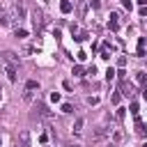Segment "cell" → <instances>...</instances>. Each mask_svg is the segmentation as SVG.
Instances as JSON below:
<instances>
[{"label":"cell","mask_w":147,"mask_h":147,"mask_svg":"<svg viewBox=\"0 0 147 147\" xmlns=\"http://www.w3.org/2000/svg\"><path fill=\"white\" fill-rule=\"evenodd\" d=\"M2 60H5L9 67H18V57H16V53H11V51H5V53H2Z\"/></svg>","instance_id":"1"},{"label":"cell","mask_w":147,"mask_h":147,"mask_svg":"<svg viewBox=\"0 0 147 147\" xmlns=\"http://www.w3.org/2000/svg\"><path fill=\"white\" fill-rule=\"evenodd\" d=\"M34 115L37 117H51V110L46 103H34Z\"/></svg>","instance_id":"2"},{"label":"cell","mask_w":147,"mask_h":147,"mask_svg":"<svg viewBox=\"0 0 147 147\" xmlns=\"http://www.w3.org/2000/svg\"><path fill=\"white\" fill-rule=\"evenodd\" d=\"M16 147H30V131H21L18 133V145Z\"/></svg>","instance_id":"3"},{"label":"cell","mask_w":147,"mask_h":147,"mask_svg":"<svg viewBox=\"0 0 147 147\" xmlns=\"http://www.w3.org/2000/svg\"><path fill=\"white\" fill-rule=\"evenodd\" d=\"M103 138H106V129H103V126H99V129L92 133V142H101Z\"/></svg>","instance_id":"4"},{"label":"cell","mask_w":147,"mask_h":147,"mask_svg":"<svg viewBox=\"0 0 147 147\" xmlns=\"http://www.w3.org/2000/svg\"><path fill=\"white\" fill-rule=\"evenodd\" d=\"M117 18H119L117 14H110V21H108V28H110L113 32H117V30H119V21H117Z\"/></svg>","instance_id":"5"},{"label":"cell","mask_w":147,"mask_h":147,"mask_svg":"<svg viewBox=\"0 0 147 147\" xmlns=\"http://www.w3.org/2000/svg\"><path fill=\"white\" fill-rule=\"evenodd\" d=\"M145 46H147V41H145V37H140L138 39V53H136L138 57H145Z\"/></svg>","instance_id":"6"},{"label":"cell","mask_w":147,"mask_h":147,"mask_svg":"<svg viewBox=\"0 0 147 147\" xmlns=\"http://www.w3.org/2000/svg\"><path fill=\"white\" fill-rule=\"evenodd\" d=\"M71 9H74V5H71L69 0H62V2H60V11H62V14H69Z\"/></svg>","instance_id":"7"},{"label":"cell","mask_w":147,"mask_h":147,"mask_svg":"<svg viewBox=\"0 0 147 147\" xmlns=\"http://www.w3.org/2000/svg\"><path fill=\"white\" fill-rule=\"evenodd\" d=\"M32 21H34V25H41V23H44V14L34 9V11H32Z\"/></svg>","instance_id":"8"},{"label":"cell","mask_w":147,"mask_h":147,"mask_svg":"<svg viewBox=\"0 0 147 147\" xmlns=\"http://www.w3.org/2000/svg\"><path fill=\"white\" fill-rule=\"evenodd\" d=\"M83 126H85V119H83V117H78V119H76V124H74V131H76V133H80V131H83Z\"/></svg>","instance_id":"9"},{"label":"cell","mask_w":147,"mask_h":147,"mask_svg":"<svg viewBox=\"0 0 147 147\" xmlns=\"http://www.w3.org/2000/svg\"><path fill=\"white\" fill-rule=\"evenodd\" d=\"M136 131H138L140 136H145V124H142V119H140V117H136Z\"/></svg>","instance_id":"10"},{"label":"cell","mask_w":147,"mask_h":147,"mask_svg":"<svg viewBox=\"0 0 147 147\" xmlns=\"http://www.w3.org/2000/svg\"><path fill=\"white\" fill-rule=\"evenodd\" d=\"M136 80H138L140 85H147V74H145V71H138V74H136Z\"/></svg>","instance_id":"11"},{"label":"cell","mask_w":147,"mask_h":147,"mask_svg":"<svg viewBox=\"0 0 147 147\" xmlns=\"http://www.w3.org/2000/svg\"><path fill=\"white\" fill-rule=\"evenodd\" d=\"M14 34H16V39H25V37H28V30H23V28H16V32H14Z\"/></svg>","instance_id":"12"},{"label":"cell","mask_w":147,"mask_h":147,"mask_svg":"<svg viewBox=\"0 0 147 147\" xmlns=\"http://www.w3.org/2000/svg\"><path fill=\"white\" fill-rule=\"evenodd\" d=\"M7 76H9V80L14 83V80H16V67H7Z\"/></svg>","instance_id":"13"},{"label":"cell","mask_w":147,"mask_h":147,"mask_svg":"<svg viewBox=\"0 0 147 147\" xmlns=\"http://www.w3.org/2000/svg\"><path fill=\"white\" fill-rule=\"evenodd\" d=\"M71 74H74V76H85V71H83V67H80V64H76V67L71 69Z\"/></svg>","instance_id":"14"},{"label":"cell","mask_w":147,"mask_h":147,"mask_svg":"<svg viewBox=\"0 0 147 147\" xmlns=\"http://www.w3.org/2000/svg\"><path fill=\"white\" fill-rule=\"evenodd\" d=\"M115 76H117V71H115V69H113V67H110V69H108V71H106V80H108V83H110V80H113V78H115Z\"/></svg>","instance_id":"15"},{"label":"cell","mask_w":147,"mask_h":147,"mask_svg":"<svg viewBox=\"0 0 147 147\" xmlns=\"http://www.w3.org/2000/svg\"><path fill=\"white\" fill-rule=\"evenodd\" d=\"M87 37H90V34H87V32H78V34H76V37H74V39H76V41H85V39H87Z\"/></svg>","instance_id":"16"},{"label":"cell","mask_w":147,"mask_h":147,"mask_svg":"<svg viewBox=\"0 0 147 147\" xmlns=\"http://www.w3.org/2000/svg\"><path fill=\"white\" fill-rule=\"evenodd\" d=\"M62 113H67V115L74 113V106H71V103H62Z\"/></svg>","instance_id":"17"},{"label":"cell","mask_w":147,"mask_h":147,"mask_svg":"<svg viewBox=\"0 0 147 147\" xmlns=\"http://www.w3.org/2000/svg\"><path fill=\"white\" fill-rule=\"evenodd\" d=\"M28 90H39V83L37 80H28Z\"/></svg>","instance_id":"18"},{"label":"cell","mask_w":147,"mask_h":147,"mask_svg":"<svg viewBox=\"0 0 147 147\" xmlns=\"http://www.w3.org/2000/svg\"><path fill=\"white\" fill-rule=\"evenodd\" d=\"M51 101L57 103V101H60V92H51Z\"/></svg>","instance_id":"19"},{"label":"cell","mask_w":147,"mask_h":147,"mask_svg":"<svg viewBox=\"0 0 147 147\" xmlns=\"http://www.w3.org/2000/svg\"><path fill=\"white\" fill-rule=\"evenodd\" d=\"M113 140L119 142V140H122V131H115V133H113Z\"/></svg>","instance_id":"20"},{"label":"cell","mask_w":147,"mask_h":147,"mask_svg":"<svg viewBox=\"0 0 147 147\" xmlns=\"http://www.w3.org/2000/svg\"><path fill=\"white\" fill-rule=\"evenodd\" d=\"M90 5H92V9H99L101 7V0H90Z\"/></svg>","instance_id":"21"},{"label":"cell","mask_w":147,"mask_h":147,"mask_svg":"<svg viewBox=\"0 0 147 147\" xmlns=\"http://www.w3.org/2000/svg\"><path fill=\"white\" fill-rule=\"evenodd\" d=\"M119 99H122V96H119V94H117V92H115V94H113V96H110V101H113V103H119Z\"/></svg>","instance_id":"22"},{"label":"cell","mask_w":147,"mask_h":147,"mask_svg":"<svg viewBox=\"0 0 147 147\" xmlns=\"http://www.w3.org/2000/svg\"><path fill=\"white\" fill-rule=\"evenodd\" d=\"M87 103H90V106H96V103H99V99H96V96H90V99H87Z\"/></svg>","instance_id":"23"},{"label":"cell","mask_w":147,"mask_h":147,"mask_svg":"<svg viewBox=\"0 0 147 147\" xmlns=\"http://www.w3.org/2000/svg\"><path fill=\"white\" fill-rule=\"evenodd\" d=\"M131 113H133V117H138V103H131Z\"/></svg>","instance_id":"24"},{"label":"cell","mask_w":147,"mask_h":147,"mask_svg":"<svg viewBox=\"0 0 147 147\" xmlns=\"http://www.w3.org/2000/svg\"><path fill=\"white\" fill-rule=\"evenodd\" d=\"M85 57H87V53H85V51H78V60H80V62H83V60H85Z\"/></svg>","instance_id":"25"},{"label":"cell","mask_w":147,"mask_h":147,"mask_svg":"<svg viewBox=\"0 0 147 147\" xmlns=\"http://www.w3.org/2000/svg\"><path fill=\"white\" fill-rule=\"evenodd\" d=\"M101 57H103V60H110V53H108V51L103 48V51H101Z\"/></svg>","instance_id":"26"},{"label":"cell","mask_w":147,"mask_h":147,"mask_svg":"<svg viewBox=\"0 0 147 147\" xmlns=\"http://www.w3.org/2000/svg\"><path fill=\"white\" fill-rule=\"evenodd\" d=\"M122 5H124L126 9H131V7H133V5H131V0H122Z\"/></svg>","instance_id":"27"},{"label":"cell","mask_w":147,"mask_h":147,"mask_svg":"<svg viewBox=\"0 0 147 147\" xmlns=\"http://www.w3.org/2000/svg\"><path fill=\"white\" fill-rule=\"evenodd\" d=\"M142 99H145V101H147V85H145V87H142Z\"/></svg>","instance_id":"28"},{"label":"cell","mask_w":147,"mask_h":147,"mask_svg":"<svg viewBox=\"0 0 147 147\" xmlns=\"http://www.w3.org/2000/svg\"><path fill=\"white\" fill-rule=\"evenodd\" d=\"M138 5H142V7H145V5H147V0H138Z\"/></svg>","instance_id":"29"},{"label":"cell","mask_w":147,"mask_h":147,"mask_svg":"<svg viewBox=\"0 0 147 147\" xmlns=\"http://www.w3.org/2000/svg\"><path fill=\"white\" fill-rule=\"evenodd\" d=\"M108 147H117V145H108Z\"/></svg>","instance_id":"30"},{"label":"cell","mask_w":147,"mask_h":147,"mask_svg":"<svg viewBox=\"0 0 147 147\" xmlns=\"http://www.w3.org/2000/svg\"><path fill=\"white\" fill-rule=\"evenodd\" d=\"M71 147H78V145H71Z\"/></svg>","instance_id":"31"},{"label":"cell","mask_w":147,"mask_h":147,"mask_svg":"<svg viewBox=\"0 0 147 147\" xmlns=\"http://www.w3.org/2000/svg\"><path fill=\"white\" fill-rule=\"evenodd\" d=\"M142 147H147V142H145V145H142Z\"/></svg>","instance_id":"32"},{"label":"cell","mask_w":147,"mask_h":147,"mask_svg":"<svg viewBox=\"0 0 147 147\" xmlns=\"http://www.w3.org/2000/svg\"><path fill=\"white\" fill-rule=\"evenodd\" d=\"M0 145H2V138H0Z\"/></svg>","instance_id":"33"},{"label":"cell","mask_w":147,"mask_h":147,"mask_svg":"<svg viewBox=\"0 0 147 147\" xmlns=\"http://www.w3.org/2000/svg\"><path fill=\"white\" fill-rule=\"evenodd\" d=\"M44 2H51V0H44Z\"/></svg>","instance_id":"34"},{"label":"cell","mask_w":147,"mask_h":147,"mask_svg":"<svg viewBox=\"0 0 147 147\" xmlns=\"http://www.w3.org/2000/svg\"><path fill=\"white\" fill-rule=\"evenodd\" d=\"M44 147H48V145H44Z\"/></svg>","instance_id":"35"},{"label":"cell","mask_w":147,"mask_h":147,"mask_svg":"<svg viewBox=\"0 0 147 147\" xmlns=\"http://www.w3.org/2000/svg\"><path fill=\"white\" fill-rule=\"evenodd\" d=\"M0 99H2V94H0Z\"/></svg>","instance_id":"36"}]
</instances>
